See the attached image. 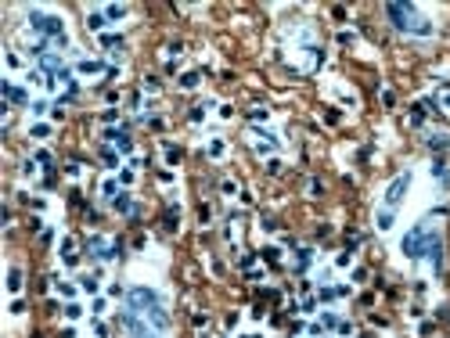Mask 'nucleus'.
Listing matches in <instances>:
<instances>
[{
  "label": "nucleus",
  "mask_w": 450,
  "mask_h": 338,
  "mask_svg": "<svg viewBox=\"0 0 450 338\" xmlns=\"http://www.w3.org/2000/svg\"><path fill=\"white\" fill-rule=\"evenodd\" d=\"M425 255L432 259V266H443V241H440V234H432V241H429V249H425Z\"/></svg>",
  "instance_id": "nucleus-6"
},
{
  "label": "nucleus",
  "mask_w": 450,
  "mask_h": 338,
  "mask_svg": "<svg viewBox=\"0 0 450 338\" xmlns=\"http://www.w3.org/2000/svg\"><path fill=\"white\" fill-rule=\"evenodd\" d=\"M130 302H133V313H152L155 306H159V299H155L148 288H133V291H130Z\"/></svg>",
  "instance_id": "nucleus-5"
},
{
  "label": "nucleus",
  "mask_w": 450,
  "mask_h": 338,
  "mask_svg": "<svg viewBox=\"0 0 450 338\" xmlns=\"http://www.w3.org/2000/svg\"><path fill=\"white\" fill-rule=\"evenodd\" d=\"M385 14L393 18L396 29H403V33H418V36H429L432 25L425 18H418V11L411 4H385Z\"/></svg>",
  "instance_id": "nucleus-1"
},
{
  "label": "nucleus",
  "mask_w": 450,
  "mask_h": 338,
  "mask_svg": "<svg viewBox=\"0 0 450 338\" xmlns=\"http://www.w3.org/2000/svg\"><path fill=\"white\" fill-rule=\"evenodd\" d=\"M429 241H432V230L425 227V223H418L407 238H403V252H407L411 259H418V255H425V249H429Z\"/></svg>",
  "instance_id": "nucleus-2"
},
{
  "label": "nucleus",
  "mask_w": 450,
  "mask_h": 338,
  "mask_svg": "<svg viewBox=\"0 0 450 338\" xmlns=\"http://www.w3.org/2000/svg\"><path fill=\"white\" fill-rule=\"evenodd\" d=\"M7 288H11V291H18V288H22V273H18V270H11V281H7Z\"/></svg>",
  "instance_id": "nucleus-10"
},
{
  "label": "nucleus",
  "mask_w": 450,
  "mask_h": 338,
  "mask_svg": "<svg viewBox=\"0 0 450 338\" xmlns=\"http://www.w3.org/2000/svg\"><path fill=\"white\" fill-rule=\"evenodd\" d=\"M378 227H382V230L393 227V212H389V209H382V212H378Z\"/></svg>",
  "instance_id": "nucleus-9"
},
{
  "label": "nucleus",
  "mask_w": 450,
  "mask_h": 338,
  "mask_svg": "<svg viewBox=\"0 0 450 338\" xmlns=\"http://www.w3.org/2000/svg\"><path fill=\"white\" fill-rule=\"evenodd\" d=\"M108 137H112V141L119 144V151H130V148H133V141H130L126 133H108Z\"/></svg>",
  "instance_id": "nucleus-8"
},
{
  "label": "nucleus",
  "mask_w": 450,
  "mask_h": 338,
  "mask_svg": "<svg viewBox=\"0 0 450 338\" xmlns=\"http://www.w3.org/2000/svg\"><path fill=\"white\" fill-rule=\"evenodd\" d=\"M4 94H7V101H14V104L25 101V90H18V86H7V83H4Z\"/></svg>",
  "instance_id": "nucleus-7"
},
{
  "label": "nucleus",
  "mask_w": 450,
  "mask_h": 338,
  "mask_svg": "<svg viewBox=\"0 0 450 338\" xmlns=\"http://www.w3.org/2000/svg\"><path fill=\"white\" fill-rule=\"evenodd\" d=\"M43 69H58V58L54 54H43Z\"/></svg>",
  "instance_id": "nucleus-13"
},
{
  "label": "nucleus",
  "mask_w": 450,
  "mask_h": 338,
  "mask_svg": "<svg viewBox=\"0 0 450 338\" xmlns=\"http://www.w3.org/2000/svg\"><path fill=\"white\" fill-rule=\"evenodd\" d=\"M29 25H33L36 33H47V36H54V40H65V33H62V22H58V18H51V14H40V11H33V14H29Z\"/></svg>",
  "instance_id": "nucleus-3"
},
{
  "label": "nucleus",
  "mask_w": 450,
  "mask_h": 338,
  "mask_svg": "<svg viewBox=\"0 0 450 338\" xmlns=\"http://www.w3.org/2000/svg\"><path fill=\"white\" fill-rule=\"evenodd\" d=\"M429 144H432V148H447V144H450V137H443V133H440V137H432Z\"/></svg>",
  "instance_id": "nucleus-12"
},
{
  "label": "nucleus",
  "mask_w": 450,
  "mask_h": 338,
  "mask_svg": "<svg viewBox=\"0 0 450 338\" xmlns=\"http://www.w3.org/2000/svg\"><path fill=\"white\" fill-rule=\"evenodd\" d=\"M407 187H411V173H403V176H396L393 183H389V191H385V209H389V212H393V209L403 202Z\"/></svg>",
  "instance_id": "nucleus-4"
},
{
  "label": "nucleus",
  "mask_w": 450,
  "mask_h": 338,
  "mask_svg": "<svg viewBox=\"0 0 450 338\" xmlns=\"http://www.w3.org/2000/svg\"><path fill=\"white\" fill-rule=\"evenodd\" d=\"M87 25H90V29H101V25H104V14H90Z\"/></svg>",
  "instance_id": "nucleus-11"
},
{
  "label": "nucleus",
  "mask_w": 450,
  "mask_h": 338,
  "mask_svg": "<svg viewBox=\"0 0 450 338\" xmlns=\"http://www.w3.org/2000/svg\"><path fill=\"white\" fill-rule=\"evenodd\" d=\"M443 101H447V108H450V97H443Z\"/></svg>",
  "instance_id": "nucleus-14"
}]
</instances>
